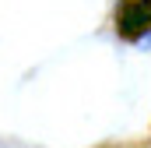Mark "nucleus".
<instances>
[{"label": "nucleus", "mask_w": 151, "mask_h": 148, "mask_svg": "<svg viewBox=\"0 0 151 148\" xmlns=\"http://www.w3.org/2000/svg\"><path fill=\"white\" fill-rule=\"evenodd\" d=\"M151 28V0H127L119 7V32L123 39H141Z\"/></svg>", "instance_id": "obj_1"}]
</instances>
